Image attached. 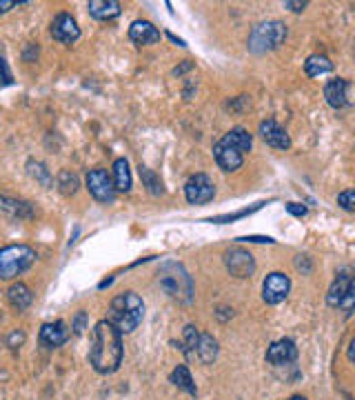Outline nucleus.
<instances>
[{
	"instance_id": "f257e3e1",
	"label": "nucleus",
	"mask_w": 355,
	"mask_h": 400,
	"mask_svg": "<svg viewBox=\"0 0 355 400\" xmlns=\"http://www.w3.org/2000/svg\"><path fill=\"white\" fill-rule=\"evenodd\" d=\"M125 354L122 334L109 320H100L93 327L91 347H89V362L98 373H114Z\"/></svg>"
},
{
	"instance_id": "f03ea898",
	"label": "nucleus",
	"mask_w": 355,
	"mask_h": 400,
	"mask_svg": "<svg viewBox=\"0 0 355 400\" xmlns=\"http://www.w3.org/2000/svg\"><path fill=\"white\" fill-rule=\"evenodd\" d=\"M144 318V302L136 292L118 294L112 305H109V323H112L120 334H131L138 329V325Z\"/></svg>"
},
{
	"instance_id": "7ed1b4c3",
	"label": "nucleus",
	"mask_w": 355,
	"mask_h": 400,
	"mask_svg": "<svg viewBox=\"0 0 355 400\" xmlns=\"http://www.w3.org/2000/svg\"><path fill=\"white\" fill-rule=\"evenodd\" d=\"M158 283H160V289L180 302H189L193 298V281L189 272L176 260H167L160 265L158 269Z\"/></svg>"
},
{
	"instance_id": "20e7f679",
	"label": "nucleus",
	"mask_w": 355,
	"mask_h": 400,
	"mask_svg": "<svg viewBox=\"0 0 355 400\" xmlns=\"http://www.w3.org/2000/svg\"><path fill=\"white\" fill-rule=\"evenodd\" d=\"M287 25L282 20H266L255 25L249 34V40H247V50L251 54H266V52H273L278 50L280 45L287 40Z\"/></svg>"
},
{
	"instance_id": "39448f33",
	"label": "nucleus",
	"mask_w": 355,
	"mask_h": 400,
	"mask_svg": "<svg viewBox=\"0 0 355 400\" xmlns=\"http://www.w3.org/2000/svg\"><path fill=\"white\" fill-rule=\"evenodd\" d=\"M36 251L29 245H7L0 249V281H11L24 274L36 262Z\"/></svg>"
},
{
	"instance_id": "423d86ee",
	"label": "nucleus",
	"mask_w": 355,
	"mask_h": 400,
	"mask_svg": "<svg viewBox=\"0 0 355 400\" xmlns=\"http://www.w3.org/2000/svg\"><path fill=\"white\" fill-rule=\"evenodd\" d=\"M87 189L98 202L112 205L116 200V187H114V180L109 176L107 169H100V167L91 169L87 174Z\"/></svg>"
},
{
	"instance_id": "0eeeda50",
	"label": "nucleus",
	"mask_w": 355,
	"mask_h": 400,
	"mask_svg": "<svg viewBox=\"0 0 355 400\" xmlns=\"http://www.w3.org/2000/svg\"><path fill=\"white\" fill-rule=\"evenodd\" d=\"M185 196L191 205L211 202L216 196V185L206 174H193L185 185Z\"/></svg>"
},
{
	"instance_id": "6e6552de",
	"label": "nucleus",
	"mask_w": 355,
	"mask_h": 400,
	"mask_svg": "<svg viewBox=\"0 0 355 400\" xmlns=\"http://www.w3.org/2000/svg\"><path fill=\"white\" fill-rule=\"evenodd\" d=\"M289 289H291L289 276L282 272H271L262 283V298L266 305H280L289 296Z\"/></svg>"
},
{
	"instance_id": "1a4fd4ad",
	"label": "nucleus",
	"mask_w": 355,
	"mask_h": 400,
	"mask_svg": "<svg viewBox=\"0 0 355 400\" xmlns=\"http://www.w3.org/2000/svg\"><path fill=\"white\" fill-rule=\"evenodd\" d=\"M225 265L231 276L236 278H249L255 272V260L251 256V251L242 249V247H234L225 253Z\"/></svg>"
},
{
	"instance_id": "9d476101",
	"label": "nucleus",
	"mask_w": 355,
	"mask_h": 400,
	"mask_svg": "<svg viewBox=\"0 0 355 400\" xmlns=\"http://www.w3.org/2000/svg\"><path fill=\"white\" fill-rule=\"evenodd\" d=\"M296 358H298V347L291 338L275 341V343H271V347L266 349V362L273 367H287Z\"/></svg>"
},
{
	"instance_id": "9b49d317",
	"label": "nucleus",
	"mask_w": 355,
	"mask_h": 400,
	"mask_svg": "<svg viewBox=\"0 0 355 400\" xmlns=\"http://www.w3.org/2000/svg\"><path fill=\"white\" fill-rule=\"evenodd\" d=\"M52 36H54V40H58V43L71 45V43H76L80 38V27L69 14H58L54 18V22H52Z\"/></svg>"
},
{
	"instance_id": "f8f14e48",
	"label": "nucleus",
	"mask_w": 355,
	"mask_h": 400,
	"mask_svg": "<svg viewBox=\"0 0 355 400\" xmlns=\"http://www.w3.org/2000/svg\"><path fill=\"white\" fill-rule=\"evenodd\" d=\"M260 136H262V140L269 145V147L280 149V151L291 149V136L275 123V120H262V123H260Z\"/></svg>"
},
{
	"instance_id": "ddd939ff",
	"label": "nucleus",
	"mask_w": 355,
	"mask_h": 400,
	"mask_svg": "<svg viewBox=\"0 0 355 400\" xmlns=\"http://www.w3.org/2000/svg\"><path fill=\"white\" fill-rule=\"evenodd\" d=\"M38 341L43 347L47 349H58L63 347L69 341V329L63 320H56V323H47L43 325V329L38 334Z\"/></svg>"
},
{
	"instance_id": "4468645a",
	"label": "nucleus",
	"mask_w": 355,
	"mask_h": 400,
	"mask_svg": "<svg viewBox=\"0 0 355 400\" xmlns=\"http://www.w3.org/2000/svg\"><path fill=\"white\" fill-rule=\"evenodd\" d=\"M351 289H355V285H353V276H351V269H349V267H345V269H342V272H338V278L333 281L331 289H328V294H326L328 307H340V302L345 300V296L351 292Z\"/></svg>"
},
{
	"instance_id": "2eb2a0df",
	"label": "nucleus",
	"mask_w": 355,
	"mask_h": 400,
	"mask_svg": "<svg viewBox=\"0 0 355 400\" xmlns=\"http://www.w3.org/2000/svg\"><path fill=\"white\" fill-rule=\"evenodd\" d=\"M129 38L136 45H156L160 43V31L149 20H133L129 27Z\"/></svg>"
},
{
	"instance_id": "dca6fc26",
	"label": "nucleus",
	"mask_w": 355,
	"mask_h": 400,
	"mask_svg": "<svg viewBox=\"0 0 355 400\" xmlns=\"http://www.w3.org/2000/svg\"><path fill=\"white\" fill-rule=\"evenodd\" d=\"M213 156H216V163L220 165V169H225V172H238L244 163V156L238 154L236 149L227 147L222 142H216L213 145Z\"/></svg>"
},
{
	"instance_id": "f3484780",
	"label": "nucleus",
	"mask_w": 355,
	"mask_h": 400,
	"mask_svg": "<svg viewBox=\"0 0 355 400\" xmlns=\"http://www.w3.org/2000/svg\"><path fill=\"white\" fill-rule=\"evenodd\" d=\"M349 82L345 78H335V80H328L326 87H324V98L326 103L331 105L333 109H342L349 103Z\"/></svg>"
},
{
	"instance_id": "a211bd4d",
	"label": "nucleus",
	"mask_w": 355,
	"mask_h": 400,
	"mask_svg": "<svg viewBox=\"0 0 355 400\" xmlns=\"http://www.w3.org/2000/svg\"><path fill=\"white\" fill-rule=\"evenodd\" d=\"M222 145H227V147H231V149H236L238 154H247V151H251V147H253V136L251 133L244 129V127H234L231 131H227L225 133V138L220 140Z\"/></svg>"
},
{
	"instance_id": "6ab92c4d",
	"label": "nucleus",
	"mask_w": 355,
	"mask_h": 400,
	"mask_svg": "<svg viewBox=\"0 0 355 400\" xmlns=\"http://www.w3.org/2000/svg\"><path fill=\"white\" fill-rule=\"evenodd\" d=\"M0 214H7L11 218H18V221H27V218L33 216V207H31L29 202H24V200L0 196Z\"/></svg>"
},
{
	"instance_id": "aec40b11",
	"label": "nucleus",
	"mask_w": 355,
	"mask_h": 400,
	"mask_svg": "<svg viewBox=\"0 0 355 400\" xmlns=\"http://www.w3.org/2000/svg\"><path fill=\"white\" fill-rule=\"evenodd\" d=\"M87 9L96 20H114L120 16V3L116 0H89Z\"/></svg>"
},
{
	"instance_id": "412c9836",
	"label": "nucleus",
	"mask_w": 355,
	"mask_h": 400,
	"mask_svg": "<svg viewBox=\"0 0 355 400\" xmlns=\"http://www.w3.org/2000/svg\"><path fill=\"white\" fill-rule=\"evenodd\" d=\"M7 298L11 302V307H16L18 311H22V309H27L31 305L33 294H31V289L24 283H14L7 289Z\"/></svg>"
},
{
	"instance_id": "4be33fe9",
	"label": "nucleus",
	"mask_w": 355,
	"mask_h": 400,
	"mask_svg": "<svg viewBox=\"0 0 355 400\" xmlns=\"http://www.w3.org/2000/svg\"><path fill=\"white\" fill-rule=\"evenodd\" d=\"M195 356H198V360L204 362V365H211V362L218 358V343H216V338L209 336V334H200L198 347H195Z\"/></svg>"
},
{
	"instance_id": "5701e85b",
	"label": "nucleus",
	"mask_w": 355,
	"mask_h": 400,
	"mask_svg": "<svg viewBox=\"0 0 355 400\" xmlns=\"http://www.w3.org/2000/svg\"><path fill=\"white\" fill-rule=\"evenodd\" d=\"M114 187L116 191H122L127 193L131 189V169H129V163L127 158H118L114 163Z\"/></svg>"
},
{
	"instance_id": "b1692460",
	"label": "nucleus",
	"mask_w": 355,
	"mask_h": 400,
	"mask_svg": "<svg viewBox=\"0 0 355 400\" xmlns=\"http://www.w3.org/2000/svg\"><path fill=\"white\" fill-rule=\"evenodd\" d=\"M331 69H333V63L322 54H313L307 58V63H304V71H307V76H311V78L324 76Z\"/></svg>"
},
{
	"instance_id": "393cba45",
	"label": "nucleus",
	"mask_w": 355,
	"mask_h": 400,
	"mask_svg": "<svg viewBox=\"0 0 355 400\" xmlns=\"http://www.w3.org/2000/svg\"><path fill=\"white\" fill-rule=\"evenodd\" d=\"M171 383H174L182 392H187L191 396H198V387H195V383L191 378V371L185 365H178L174 371H171Z\"/></svg>"
},
{
	"instance_id": "a878e982",
	"label": "nucleus",
	"mask_w": 355,
	"mask_h": 400,
	"mask_svg": "<svg viewBox=\"0 0 355 400\" xmlns=\"http://www.w3.org/2000/svg\"><path fill=\"white\" fill-rule=\"evenodd\" d=\"M140 178H142L144 187L149 189V193H153V196H160V193H165V185H163L160 176H158L156 172H151L149 167L140 165Z\"/></svg>"
},
{
	"instance_id": "bb28decb",
	"label": "nucleus",
	"mask_w": 355,
	"mask_h": 400,
	"mask_svg": "<svg viewBox=\"0 0 355 400\" xmlns=\"http://www.w3.org/2000/svg\"><path fill=\"white\" fill-rule=\"evenodd\" d=\"M58 189L65 193V196H73L78 191V176L71 174L69 169H63L58 174Z\"/></svg>"
},
{
	"instance_id": "cd10ccee",
	"label": "nucleus",
	"mask_w": 355,
	"mask_h": 400,
	"mask_svg": "<svg viewBox=\"0 0 355 400\" xmlns=\"http://www.w3.org/2000/svg\"><path fill=\"white\" fill-rule=\"evenodd\" d=\"M198 338H200L198 327L187 325V327H185V347H182V351L187 354V358H195V347H198Z\"/></svg>"
},
{
	"instance_id": "c85d7f7f",
	"label": "nucleus",
	"mask_w": 355,
	"mask_h": 400,
	"mask_svg": "<svg viewBox=\"0 0 355 400\" xmlns=\"http://www.w3.org/2000/svg\"><path fill=\"white\" fill-rule=\"evenodd\" d=\"M262 205H266V202H258L255 207H251V209H242V212H236V214H225V216H216V218H206V223H216V225H227V223H234V221H238V218H244V216H249V214H253V212H258Z\"/></svg>"
},
{
	"instance_id": "c756f323",
	"label": "nucleus",
	"mask_w": 355,
	"mask_h": 400,
	"mask_svg": "<svg viewBox=\"0 0 355 400\" xmlns=\"http://www.w3.org/2000/svg\"><path fill=\"white\" fill-rule=\"evenodd\" d=\"M27 169H29V174H31V178H36V180H40V183L45 185V187H49L52 185V176H49V172L45 169V165L43 163H36V161H29L27 163Z\"/></svg>"
},
{
	"instance_id": "7c9ffc66",
	"label": "nucleus",
	"mask_w": 355,
	"mask_h": 400,
	"mask_svg": "<svg viewBox=\"0 0 355 400\" xmlns=\"http://www.w3.org/2000/svg\"><path fill=\"white\" fill-rule=\"evenodd\" d=\"M338 205H340L342 209L353 212V209H355V191H353V189H347V191L338 193Z\"/></svg>"
},
{
	"instance_id": "2f4dec72",
	"label": "nucleus",
	"mask_w": 355,
	"mask_h": 400,
	"mask_svg": "<svg viewBox=\"0 0 355 400\" xmlns=\"http://www.w3.org/2000/svg\"><path fill=\"white\" fill-rule=\"evenodd\" d=\"M0 82L3 84H11L14 82V76H11V71H9V65H7V60L0 56Z\"/></svg>"
},
{
	"instance_id": "473e14b6",
	"label": "nucleus",
	"mask_w": 355,
	"mask_h": 400,
	"mask_svg": "<svg viewBox=\"0 0 355 400\" xmlns=\"http://www.w3.org/2000/svg\"><path fill=\"white\" fill-rule=\"evenodd\" d=\"M287 212H289L291 216H296V218L307 216V207H304V205H298V202H289V205H287Z\"/></svg>"
},
{
	"instance_id": "72a5a7b5",
	"label": "nucleus",
	"mask_w": 355,
	"mask_h": 400,
	"mask_svg": "<svg viewBox=\"0 0 355 400\" xmlns=\"http://www.w3.org/2000/svg\"><path fill=\"white\" fill-rule=\"evenodd\" d=\"M296 267H298L302 274H311V269H313L309 256H298V258H296Z\"/></svg>"
},
{
	"instance_id": "f704fd0d",
	"label": "nucleus",
	"mask_w": 355,
	"mask_h": 400,
	"mask_svg": "<svg viewBox=\"0 0 355 400\" xmlns=\"http://www.w3.org/2000/svg\"><path fill=\"white\" fill-rule=\"evenodd\" d=\"M84 320H87V313H84V311H78L76 320H73V332H76V334H82V332H84Z\"/></svg>"
},
{
	"instance_id": "c9c22d12",
	"label": "nucleus",
	"mask_w": 355,
	"mask_h": 400,
	"mask_svg": "<svg viewBox=\"0 0 355 400\" xmlns=\"http://www.w3.org/2000/svg\"><path fill=\"white\" fill-rule=\"evenodd\" d=\"M240 242H266V245H273V238L269 236H244V238H238Z\"/></svg>"
},
{
	"instance_id": "e433bc0d",
	"label": "nucleus",
	"mask_w": 355,
	"mask_h": 400,
	"mask_svg": "<svg viewBox=\"0 0 355 400\" xmlns=\"http://www.w3.org/2000/svg\"><path fill=\"white\" fill-rule=\"evenodd\" d=\"M20 5H27V3H16V0H0V14H7L9 9L20 7Z\"/></svg>"
},
{
	"instance_id": "4c0bfd02",
	"label": "nucleus",
	"mask_w": 355,
	"mask_h": 400,
	"mask_svg": "<svg viewBox=\"0 0 355 400\" xmlns=\"http://www.w3.org/2000/svg\"><path fill=\"white\" fill-rule=\"evenodd\" d=\"M285 7L291 9V11H296V14H300V11H304V7H307V3H298V0H287Z\"/></svg>"
},
{
	"instance_id": "58836bf2",
	"label": "nucleus",
	"mask_w": 355,
	"mask_h": 400,
	"mask_svg": "<svg viewBox=\"0 0 355 400\" xmlns=\"http://www.w3.org/2000/svg\"><path fill=\"white\" fill-rule=\"evenodd\" d=\"M167 38H169L171 43H176L178 47H187V45H185V40H182V38H178V36H174V34H171V31L167 34Z\"/></svg>"
},
{
	"instance_id": "ea45409f",
	"label": "nucleus",
	"mask_w": 355,
	"mask_h": 400,
	"mask_svg": "<svg viewBox=\"0 0 355 400\" xmlns=\"http://www.w3.org/2000/svg\"><path fill=\"white\" fill-rule=\"evenodd\" d=\"M22 341H24V336H22V334H18V332H16V334H11V338H9V345H16V343H18V345H20V343H22Z\"/></svg>"
},
{
	"instance_id": "a19ab883",
	"label": "nucleus",
	"mask_w": 355,
	"mask_h": 400,
	"mask_svg": "<svg viewBox=\"0 0 355 400\" xmlns=\"http://www.w3.org/2000/svg\"><path fill=\"white\" fill-rule=\"evenodd\" d=\"M191 67H193V65L189 63V60H185V65H182L180 69H174V74H176V76H180V74H182V71H187V69H191Z\"/></svg>"
},
{
	"instance_id": "79ce46f5",
	"label": "nucleus",
	"mask_w": 355,
	"mask_h": 400,
	"mask_svg": "<svg viewBox=\"0 0 355 400\" xmlns=\"http://www.w3.org/2000/svg\"><path fill=\"white\" fill-rule=\"evenodd\" d=\"M289 400H307L304 396H293V398H289Z\"/></svg>"
}]
</instances>
